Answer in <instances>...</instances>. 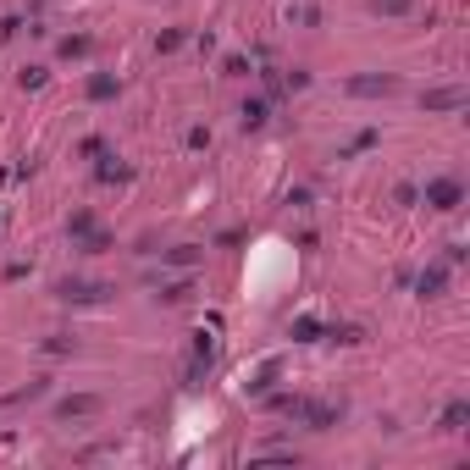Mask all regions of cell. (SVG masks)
I'll return each mask as SVG.
<instances>
[{
  "label": "cell",
  "mask_w": 470,
  "mask_h": 470,
  "mask_svg": "<svg viewBox=\"0 0 470 470\" xmlns=\"http://www.w3.org/2000/svg\"><path fill=\"white\" fill-rule=\"evenodd\" d=\"M426 199L437 205V211H454V205H459V183H454V177H437V183L426 189Z\"/></svg>",
  "instance_id": "1"
},
{
  "label": "cell",
  "mask_w": 470,
  "mask_h": 470,
  "mask_svg": "<svg viewBox=\"0 0 470 470\" xmlns=\"http://www.w3.org/2000/svg\"><path fill=\"white\" fill-rule=\"evenodd\" d=\"M354 94H387V89H393V78H354Z\"/></svg>",
  "instance_id": "2"
},
{
  "label": "cell",
  "mask_w": 470,
  "mask_h": 470,
  "mask_svg": "<svg viewBox=\"0 0 470 470\" xmlns=\"http://www.w3.org/2000/svg\"><path fill=\"white\" fill-rule=\"evenodd\" d=\"M94 404H100V399H66V404H61V415H66V421H72V415H89V409H94Z\"/></svg>",
  "instance_id": "3"
},
{
  "label": "cell",
  "mask_w": 470,
  "mask_h": 470,
  "mask_svg": "<svg viewBox=\"0 0 470 470\" xmlns=\"http://www.w3.org/2000/svg\"><path fill=\"white\" fill-rule=\"evenodd\" d=\"M426 106H437V111H449V106H459V89H437V94H431Z\"/></svg>",
  "instance_id": "4"
},
{
  "label": "cell",
  "mask_w": 470,
  "mask_h": 470,
  "mask_svg": "<svg viewBox=\"0 0 470 470\" xmlns=\"http://www.w3.org/2000/svg\"><path fill=\"white\" fill-rule=\"evenodd\" d=\"M376 11H404V0H376Z\"/></svg>",
  "instance_id": "5"
}]
</instances>
